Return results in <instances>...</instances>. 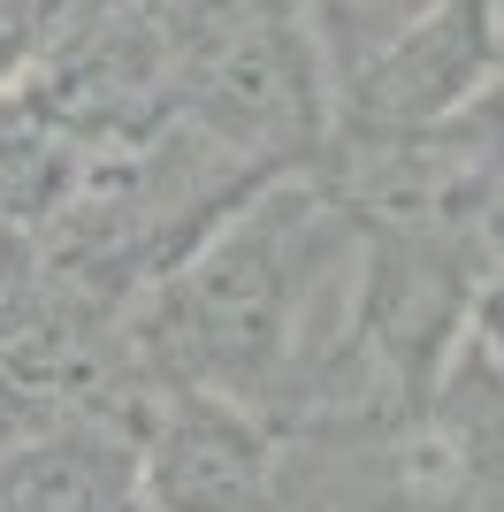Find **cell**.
I'll list each match as a JSON object with an SVG mask.
<instances>
[{"mask_svg":"<svg viewBox=\"0 0 504 512\" xmlns=\"http://www.w3.org/2000/svg\"><path fill=\"white\" fill-rule=\"evenodd\" d=\"M436 0H314V39L329 46L336 77H352L398 39L405 23H420Z\"/></svg>","mask_w":504,"mask_h":512,"instance_id":"obj_4","label":"cell"},{"mask_svg":"<svg viewBox=\"0 0 504 512\" xmlns=\"http://www.w3.org/2000/svg\"><path fill=\"white\" fill-rule=\"evenodd\" d=\"M489 69H497V8L489 0H436L367 69L344 77V115L359 138L436 130L482 100Z\"/></svg>","mask_w":504,"mask_h":512,"instance_id":"obj_3","label":"cell"},{"mask_svg":"<svg viewBox=\"0 0 504 512\" xmlns=\"http://www.w3.org/2000/svg\"><path fill=\"white\" fill-rule=\"evenodd\" d=\"M466 329H474V352H482V360L504 375V276L489 283V291H474V314H466Z\"/></svg>","mask_w":504,"mask_h":512,"instance_id":"obj_5","label":"cell"},{"mask_svg":"<svg viewBox=\"0 0 504 512\" xmlns=\"http://www.w3.org/2000/svg\"><path fill=\"white\" fill-rule=\"evenodd\" d=\"M283 444L268 421L214 390H153L138 413V505L146 512H268Z\"/></svg>","mask_w":504,"mask_h":512,"instance_id":"obj_2","label":"cell"},{"mask_svg":"<svg viewBox=\"0 0 504 512\" xmlns=\"http://www.w3.org/2000/svg\"><path fill=\"white\" fill-rule=\"evenodd\" d=\"M184 107L199 138L230 153H260L268 169H291L321 138V100H314V54L298 39L283 8L230 0L199 23L184 62Z\"/></svg>","mask_w":504,"mask_h":512,"instance_id":"obj_1","label":"cell"}]
</instances>
